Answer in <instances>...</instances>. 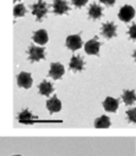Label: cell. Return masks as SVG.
<instances>
[{
  "label": "cell",
  "instance_id": "cell-18",
  "mask_svg": "<svg viewBox=\"0 0 136 156\" xmlns=\"http://www.w3.org/2000/svg\"><path fill=\"white\" fill-rule=\"evenodd\" d=\"M94 124H95L96 129H109L111 126V119H109V116L102 115L100 117L96 118Z\"/></svg>",
  "mask_w": 136,
  "mask_h": 156
},
{
  "label": "cell",
  "instance_id": "cell-19",
  "mask_svg": "<svg viewBox=\"0 0 136 156\" xmlns=\"http://www.w3.org/2000/svg\"><path fill=\"white\" fill-rule=\"evenodd\" d=\"M13 13H14V16L15 17H23L26 15V13H27V10H26V8L23 6V4H17V5L14 6V11H13Z\"/></svg>",
  "mask_w": 136,
  "mask_h": 156
},
{
  "label": "cell",
  "instance_id": "cell-17",
  "mask_svg": "<svg viewBox=\"0 0 136 156\" xmlns=\"http://www.w3.org/2000/svg\"><path fill=\"white\" fill-rule=\"evenodd\" d=\"M102 16V8L97 3H91L88 8V17L91 19H99Z\"/></svg>",
  "mask_w": 136,
  "mask_h": 156
},
{
  "label": "cell",
  "instance_id": "cell-13",
  "mask_svg": "<svg viewBox=\"0 0 136 156\" xmlns=\"http://www.w3.org/2000/svg\"><path fill=\"white\" fill-rule=\"evenodd\" d=\"M116 29H117V27L114 25V23H105L102 25L101 33L105 38L111 39L116 36Z\"/></svg>",
  "mask_w": 136,
  "mask_h": 156
},
{
  "label": "cell",
  "instance_id": "cell-15",
  "mask_svg": "<svg viewBox=\"0 0 136 156\" xmlns=\"http://www.w3.org/2000/svg\"><path fill=\"white\" fill-rule=\"evenodd\" d=\"M121 100L123 101V103L127 106H131L136 102V93L135 90H123V93L121 94Z\"/></svg>",
  "mask_w": 136,
  "mask_h": 156
},
{
  "label": "cell",
  "instance_id": "cell-10",
  "mask_svg": "<svg viewBox=\"0 0 136 156\" xmlns=\"http://www.w3.org/2000/svg\"><path fill=\"white\" fill-rule=\"evenodd\" d=\"M103 108L109 113H116L119 107V99L113 98V97H106L102 103Z\"/></svg>",
  "mask_w": 136,
  "mask_h": 156
},
{
  "label": "cell",
  "instance_id": "cell-6",
  "mask_svg": "<svg viewBox=\"0 0 136 156\" xmlns=\"http://www.w3.org/2000/svg\"><path fill=\"white\" fill-rule=\"evenodd\" d=\"M100 46H101V44L98 41V36H95L93 39H91V41H88L85 44L84 50L89 55H98L99 54Z\"/></svg>",
  "mask_w": 136,
  "mask_h": 156
},
{
  "label": "cell",
  "instance_id": "cell-16",
  "mask_svg": "<svg viewBox=\"0 0 136 156\" xmlns=\"http://www.w3.org/2000/svg\"><path fill=\"white\" fill-rule=\"evenodd\" d=\"M32 39H33L36 44H38V45H41V46L46 45L48 41V33L46 30L41 29L34 33Z\"/></svg>",
  "mask_w": 136,
  "mask_h": 156
},
{
  "label": "cell",
  "instance_id": "cell-11",
  "mask_svg": "<svg viewBox=\"0 0 136 156\" xmlns=\"http://www.w3.org/2000/svg\"><path fill=\"white\" fill-rule=\"evenodd\" d=\"M84 68V61L81 55H72L69 62V69L72 71H82Z\"/></svg>",
  "mask_w": 136,
  "mask_h": 156
},
{
  "label": "cell",
  "instance_id": "cell-21",
  "mask_svg": "<svg viewBox=\"0 0 136 156\" xmlns=\"http://www.w3.org/2000/svg\"><path fill=\"white\" fill-rule=\"evenodd\" d=\"M129 36H130L131 39H136V23L132 25L129 29Z\"/></svg>",
  "mask_w": 136,
  "mask_h": 156
},
{
  "label": "cell",
  "instance_id": "cell-1",
  "mask_svg": "<svg viewBox=\"0 0 136 156\" xmlns=\"http://www.w3.org/2000/svg\"><path fill=\"white\" fill-rule=\"evenodd\" d=\"M32 9V14L36 17L37 21H41L43 18H45L46 15L48 13V8H47V3L43 0H38L36 3L30 5Z\"/></svg>",
  "mask_w": 136,
  "mask_h": 156
},
{
  "label": "cell",
  "instance_id": "cell-26",
  "mask_svg": "<svg viewBox=\"0 0 136 156\" xmlns=\"http://www.w3.org/2000/svg\"><path fill=\"white\" fill-rule=\"evenodd\" d=\"M17 1V0H14V2H16Z\"/></svg>",
  "mask_w": 136,
  "mask_h": 156
},
{
  "label": "cell",
  "instance_id": "cell-2",
  "mask_svg": "<svg viewBox=\"0 0 136 156\" xmlns=\"http://www.w3.org/2000/svg\"><path fill=\"white\" fill-rule=\"evenodd\" d=\"M28 60L30 62H39L41 60H45V49L41 47H37V46L31 45L28 49Z\"/></svg>",
  "mask_w": 136,
  "mask_h": 156
},
{
  "label": "cell",
  "instance_id": "cell-8",
  "mask_svg": "<svg viewBox=\"0 0 136 156\" xmlns=\"http://www.w3.org/2000/svg\"><path fill=\"white\" fill-rule=\"evenodd\" d=\"M83 46V41L81 39L80 34L77 35H69L66 38V47L70 49L71 51H76V50L80 49Z\"/></svg>",
  "mask_w": 136,
  "mask_h": 156
},
{
  "label": "cell",
  "instance_id": "cell-23",
  "mask_svg": "<svg viewBox=\"0 0 136 156\" xmlns=\"http://www.w3.org/2000/svg\"><path fill=\"white\" fill-rule=\"evenodd\" d=\"M100 1H101V3L105 4V5L112 6V5H114V4H115L116 0H100Z\"/></svg>",
  "mask_w": 136,
  "mask_h": 156
},
{
  "label": "cell",
  "instance_id": "cell-12",
  "mask_svg": "<svg viewBox=\"0 0 136 156\" xmlns=\"http://www.w3.org/2000/svg\"><path fill=\"white\" fill-rule=\"evenodd\" d=\"M52 6H53V13L56 15H63L70 10L66 0H54Z\"/></svg>",
  "mask_w": 136,
  "mask_h": 156
},
{
  "label": "cell",
  "instance_id": "cell-7",
  "mask_svg": "<svg viewBox=\"0 0 136 156\" xmlns=\"http://www.w3.org/2000/svg\"><path fill=\"white\" fill-rule=\"evenodd\" d=\"M46 108L50 112V114H55L61 112V109H62V102H61V100L58 98L56 94H54L50 99H48L47 102H46Z\"/></svg>",
  "mask_w": 136,
  "mask_h": 156
},
{
  "label": "cell",
  "instance_id": "cell-24",
  "mask_svg": "<svg viewBox=\"0 0 136 156\" xmlns=\"http://www.w3.org/2000/svg\"><path fill=\"white\" fill-rule=\"evenodd\" d=\"M133 58H134V60H135V62H136V49H135L134 53H133Z\"/></svg>",
  "mask_w": 136,
  "mask_h": 156
},
{
  "label": "cell",
  "instance_id": "cell-14",
  "mask_svg": "<svg viewBox=\"0 0 136 156\" xmlns=\"http://www.w3.org/2000/svg\"><path fill=\"white\" fill-rule=\"evenodd\" d=\"M54 91V87L53 84L50 83L49 81L47 80H44L43 82L39 83L38 85V93L41 94V96H45V97H49L50 94Z\"/></svg>",
  "mask_w": 136,
  "mask_h": 156
},
{
  "label": "cell",
  "instance_id": "cell-20",
  "mask_svg": "<svg viewBox=\"0 0 136 156\" xmlns=\"http://www.w3.org/2000/svg\"><path fill=\"white\" fill-rule=\"evenodd\" d=\"M127 117H128V121L130 123H136V107L130 108L126 112Z\"/></svg>",
  "mask_w": 136,
  "mask_h": 156
},
{
  "label": "cell",
  "instance_id": "cell-22",
  "mask_svg": "<svg viewBox=\"0 0 136 156\" xmlns=\"http://www.w3.org/2000/svg\"><path fill=\"white\" fill-rule=\"evenodd\" d=\"M87 2H88V0H71V3L77 8H82Z\"/></svg>",
  "mask_w": 136,
  "mask_h": 156
},
{
  "label": "cell",
  "instance_id": "cell-25",
  "mask_svg": "<svg viewBox=\"0 0 136 156\" xmlns=\"http://www.w3.org/2000/svg\"><path fill=\"white\" fill-rule=\"evenodd\" d=\"M12 156H21V155H12Z\"/></svg>",
  "mask_w": 136,
  "mask_h": 156
},
{
  "label": "cell",
  "instance_id": "cell-9",
  "mask_svg": "<svg viewBox=\"0 0 136 156\" xmlns=\"http://www.w3.org/2000/svg\"><path fill=\"white\" fill-rule=\"evenodd\" d=\"M37 117L34 116L32 114V112L28 108H25L20 112V113L17 115V120L18 122L20 123H23V124H32L34 123V120H36Z\"/></svg>",
  "mask_w": 136,
  "mask_h": 156
},
{
  "label": "cell",
  "instance_id": "cell-3",
  "mask_svg": "<svg viewBox=\"0 0 136 156\" xmlns=\"http://www.w3.org/2000/svg\"><path fill=\"white\" fill-rule=\"evenodd\" d=\"M135 16V9L132 5L126 4L120 9L118 13V18L123 23H130Z\"/></svg>",
  "mask_w": 136,
  "mask_h": 156
},
{
  "label": "cell",
  "instance_id": "cell-4",
  "mask_svg": "<svg viewBox=\"0 0 136 156\" xmlns=\"http://www.w3.org/2000/svg\"><path fill=\"white\" fill-rule=\"evenodd\" d=\"M32 84H33V79H32L31 73L26 71H21L17 76V85L20 88L29 89L32 87Z\"/></svg>",
  "mask_w": 136,
  "mask_h": 156
},
{
  "label": "cell",
  "instance_id": "cell-5",
  "mask_svg": "<svg viewBox=\"0 0 136 156\" xmlns=\"http://www.w3.org/2000/svg\"><path fill=\"white\" fill-rule=\"evenodd\" d=\"M65 73V68L61 63H51L50 69L48 72V76H50L53 80H60Z\"/></svg>",
  "mask_w": 136,
  "mask_h": 156
}]
</instances>
